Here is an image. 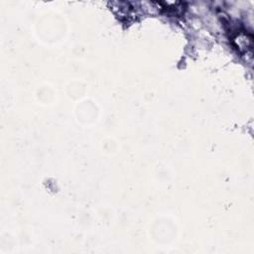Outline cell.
Instances as JSON below:
<instances>
[{
  "label": "cell",
  "instance_id": "1",
  "mask_svg": "<svg viewBox=\"0 0 254 254\" xmlns=\"http://www.w3.org/2000/svg\"><path fill=\"white\" fill-rule=\"evenodd\" d=\"M252 35L242 28H232L229 40L239 54H247L252 51Z\"/></svg>",
  "mask_w": 254,
  "mask_h": 254
},
{
  "label": "cell",
  "instance_id": "2",
  "mask_svg": "<svg viewBox=\"0 0 254 254\" xmlns=\"http://www.w3.org/2000/svg\"><path fill=\"white\" fill-rule=\"evenodd\" d=\"M157 4L167 15L178 16L185 11V3L183 2H158Z\"/></svg>",
  "mask_w": 254,
  "mask_h": 254
}]
</instances>
